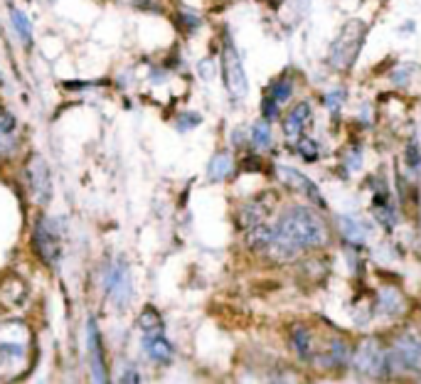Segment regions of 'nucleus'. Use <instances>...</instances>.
<instances>
[{
    "label": "nucleus",
    "instance_id": "nucleus-1",
    "mask_svg": "<svg viewBox=\"0 0 421 384\" xmlns=\"http://www.w3.org/2000/svg\"><path fill=\"white\" fill-rule=\"evenodd\" d=\"M325 244H328V227L323 217L306 205H291L274 224V239L266 249V256L276 261H293L303 252H313Z\"/></svg>",
    "mask_w": 421,
    "mask_h": 384
},
{
    "label": "nucleus",
    "instance_id": "nucleus-2",
    "mask_svg": "<svg viewBox=\"0 0 421 384\" xmlns=\"http://www.w3.org/2000/svg\"><path fill=\"white\" fill-rule=\"evenodd\" d=\"M30 330L20 320H5L0 325V375L18 377L28 365Z\"/></svg>",
    "mask_w": 421,
    "mask_h": 384
},
{
    "label": "nucleus",
    "instance_id": "nucleus-3",
    "mask_svg": "<svg viewBox=\"0 0 421 384\" xmlns=\"http://www.w3.org/2000/svg\"><path fill=\"white\" fill-rule=\"evenodd\" d=\"M367 40V23L362 20H348L330 42L328 50V64L335 72H350L353 64L360 57V50Z\"/></svg>",
    "mask_w": 421,
    "mask_h": 384
},
{
    "label": "nucleus",
    "instance_id": "nucleus-4",
    "mask_svg": "<svg viewBox=\"0 0 421 384\" xmlns=\"http://www.w3.org/2000/svg\"><path fill=\"white\" fill-rule=\"evenodd\" d=\"M389 370L421 375V333H399L389 345Z\"/></svg>",
    "mask_w": 421,
    "mask_h": 384
},
{
    "label": "nucleus",
    "instance_id": "nucleus-5",
    "mask_svg": "<svg viewBox=\"0 0 421 384\" xmlns=\"http://www.w3.org/2000/svg\"><path fill=\"white\" fill-rule=\"evenodd\" d=\"M353 365L365 377H385L389 375V350L377 338H367L353 352Z\"/></svg>",
    "mask_w": 421,
    "mask_h": 384
},
{
    "label": "nucleus",
    "instance_id": "nucleus-6",
    "mask_svg": "<svg viewBox=\"0 0 421 384\" xmlns=\"http://www.w3.org/2000/svg\"><path fill=\"white\" fill-rule=\"evenodd\" d=\"M33 249L42 264L55 269L62 259V237L57 224L50 217H40L33 229Z\"/></svg>",
    "mask_w": 421,
    "mask_h": 384
},
{
    "label": "nucleus",
    "instance_id": "nucleus-7",
    "mask_svg": "<svg viewBox=\"0 0 421 384\" xmlns=\"http://www.w3.org/2000/svg\"><path fill=\"white\" fill-rule=\"evenodd\" d=\"M222 74H225V87L227 92L234 96V99H244L249 92V79L247 72H244L242 57H239L237 47L232 45V40H225V47H222Z\"/></svg>",
    "mask_w": 421,
    "mask_h": 384
},
{
    "label": "nucleus",
    "instance_id": "nucleus-8",
    "mask_svg": "<svg viewBox=\"0 0 421 384\" xmlns=\"http://www.w3.org/2000/svg\"><path fill=\"white\" fill-rule=\"evenodd\" d=\"M276 173H279L281 183H284L286 188H291V190H296L298 195H303V197H306V202H311L313 207H318V210H325V207H328V202H325L321 188H318V185L313 183L308 175H303L301 170L291 168V165H279V168H276Z\"/></svg>",
    "mask_w": 421,
    "mask_h": 384
},
{
    "label": "nucleus",
    "instance_id": "nucleus-9",
    "mask_svg": "<svg viewBox=\"0 0 421 384\" xmlns=\"http://www.w3.org/2000/svg\"><path fill=\"white\" fill-rule=\"evenodd\" d=\"M25 175H28V188L30 195L37 205H47L52 200V175L50 168H47L45 158L33 156L25 165Z\"/></svg>",
    "mask_w": 421,
    "mask_h": 384
},
{
    "label": "nucleus",
    "instance_id": "nucleus-10",
    "mask_svg": "<svg viewBox=\"0 0 421 384\" xmlns=\"http://www.w3.org/2000/svg\"><path fill=\"white\" fill-rule=\"evenodd\" d=\"M87 350H89V370H92L94 384H109V367L104 357V343H101L99 325L94 318L87 320Z\"/></svg>",
    "mask_w": 421,
    "mask_h": 384
},
{
    "label": "nucleus",
    "instance_id": "nucleus-11",
    "mask_svg": "<svg viewBox=\"0 0 421 384\" xmlns=\"http://www.w3.org/2000/svg\"><path fill=\"white\" fill-rule=\"evenodd\" d=\"M106 293H109L111 303H114L116 308H121V311L131 303L133 286H131L129 266H126L124 261H114V266H111L109 274H106Z\"/></svg>",
    "mask_w": 421,
    "mask_h": 384
},
{
    "label": "nucleus",
    "instance_id": "nucleus-12",
    "mask_svg": "<svg viewBox=\"0 0 421 384\" xmlns=\"http://www.w3.org/2000/svg\"><path fill=\"white\" fill-rule=\"evenodd\" d=\"M313 119V106L311 101H298L293 104L284 116V136L291 143H296L301 136H306V128Z\"/></svg>",
    "mask_w": 421,
    "mask_h": 384
},
{
    "label": "nucleus",
    "instance_id": "nucleus-13",
    "mask_svg": "<svg viewBox=\"0 0 421 384\" xmlns=\"http://www.w3.org/2000/svg\"><path fill=\"white\" fill-rule=\"evenodd\" d=\"M143 350H146L148 360L156 362V365H168V362H173V357H175L173 345H170V340L163 335V330L143 335Z\"/></svg>",
    "mask_w": 421,
    "mask_h": 384
},
{
    "label": "nucleus",
    "instance_id": "nucleus-14",
    "mask_svg": "<svg viewBox=\"0 0 421 384\" xmlns=\"http://www.w3.org/2000/svg\"><path fill=\"white\" fill-rule=\"evenodd\" d=\"M269 212H271V205H266L261 197H257V200H252V202H247V205L239 210V227L247 232V229H252V227H257V224L261 222H266V217H269Z\"/></svg>",
    "mask_w": 421,
    "mask_h": 384
},
{
    "label": "nucleus",
    "instance_id": "nucleus-15",
    "mask_svg": "<svg viewBox=\"0 0 421 384\" xmlns=\"http://www.w3.org/2000/svg\"><path fill=\"white\" fill-rule=\"evenodd\" d=\"M338 227H340V234H343V239L348 244H353V247H362V244L367 242V227L362 222H357L355 217L340 215L338 217Z\"/></svg>",
    "mask_w": 421,
    "mask_h": 384
},
{
    "label": "nucleus",
    "instance_id": "nucleus-16",
    "mask_svg": "<svg viewBox=\"0 0 421 384\" xmlns=\"http://www.w3.org/2000/svg\"><path fill=\"white\" fill-rule=\"evenodd\" d=\"M232 170H234L232 156H229L227 151H220L212 156L210 165H207V178H210L212 183H222V180H227L229 175H232Z\"/></svg>",
    "mask_w": 421,
    "mask_h": 384
},
{
    "label": "nucleus",
    "instance_id": "nucleus-17",
    "mask_svg": "<svg viewBox=\"0 0 421 384\" xmlns=\"http://www.w3.org/2000/svg\"><path fill=\"white\" fill-rule=\"evenodd\" d=\"M293 89H296V82H293L291 74H281V77H276L274 82L269 84V92H266V96L274 99L279 106H284V104H289L291 101Z\"/></svg>",
    "mask_w": 421,
    "mask_h": 384
},
{
    "label": "nucleus",
    "instance_id": "nucleus-18",
    "mask_svg": "<svg viewBox=\"0 0 421 384\" xmlns=\"http://www.w3.org/2000/svg\"><path fill=\"white\" fill-rule=\"evenodd\" d=\"M291 343H293V348H296L298 357H303V360H316V338L311 335V330L296 328L291 335Z\"/></svg>",
    "mask_w": 421,
    "mask_h": 384
},
{
    "label": "nucleus",
    "instance_id": "nucleus-19",
    "mask_svg": "<svg viewBox=\"0 0 421 384\" xmlns=\"http://www.w3.org/2000/svg\"><path fill=\"white\" fill-rule=\"evenodd\" d=\"M25 296H28V288L20 279H15V276H10V279H5L3 284H0V298H3L8 306H20V303L25 301Z\"/></svg>",
    "mask_w": 421,
    "mask_h": 384
},
{
    "label": "nucleus",
    "instance_id": "nucleus-20",
    "mask_svg": "<svg viewBox=\"0 0 421 384\" xmlns=\"http://www.w3.org/2000/svg\"><path fill=\"white\" fill-rule=\"evenodd\" d=\"M377 306H380V311L387 313V316H399V313L404 311L402 291H397V288H385V291L377 296Z\"/></svg>",
    "mask_w": 421,
    "mask_h": 384
},
{
    "label": "nucleus",
    "instance_id": "nucleus-21",
    "mask_svg": "<svg viewBox=\"0 0 421 384\" xmlns=\"http://www.w3.org/2000/svg\"><path fill=\"white\" fill-rule=\"evenodd\" d=\"M249 141H252V146L257 148V151L271 148V124L269 121L259 119L257 124L252 126V131H249Z\"/></svg>",
    "mask_w": 421,
    "mask_h": 384
},
{
    "label": "nucleus",
    "instance_id": "nucleus-22",
    "mask_svg": "<svg viewBox=\"0 0 421 384\" xmlns=\"http://www.w3.org/2000/svg\"><path fill=\"white\" fill-rule=\"evenodd\" d=\"M136 323H138V328H141L143 333H158V330L163 328L161 313H158V308H153V306H146V308H143Z\"/></svg>",
    "mask_w": 421,
    "mask_h": 384
},
{
    "label": "nucleus",
    "instance_id": "nucleus-23",
    "mask_svg": "<svg viewBox=\"0 0 421 384\" xmlns=\"http://www.w3.org/2000/svg\"><path fill=\"white\" fill-rule=\"evenodd\" d=\"M293 151L301 156V160H306V163H316L318 158H321V146H318L313 138L308 136H301L296 143H293Z\"/></svg>",
    "mask_w": 421,
    "mask_h": 384
},
{
    "label": "nucleus",
    "instance_id": "nucleus-24",
    "mask_svg": "<svg viewBox=\"0 0 421 384\" xmlns=\"http://www.w3.org/2000/svg\"><path fill=\"white\" fill-rule=\"evenodd\" d=\"M10 20H13V28H15V32H18L20 40H23L25 45H30V42H33V30H30L28 15H25L23 10L13 8V10H10Z\"/></svg>",
    "mask_w": 421,
    "mask_h": 384
},
{
    "label": "nucleus",
    "instance_id": "nucleus-25",
    "mask_svg": "<svg viewBox=\"0 0 421 384\" xmlns=\"http://www.w3.org/2000/svg\"><path fill=\"white\" fill-rule=\"evenodd\" d=\"M345 101H348V92H345L343 87H335V89H330V92L323 94V106H325V109H328L333 116H338L340 111H343Z\"/></svg>",
    "mask_w": 421,
    "mask_h": 384
},
{
    "label": "nucleus",
    "instance_id": "nucleus-26",
    "mask_svg": "<svg viewBox=\"0 0 421 384\" xmlns=\"http://www.w3.org/2000/svg\"><path fill=\"white\" fill-rule=\"evenodd\" d=\"M404 165H407L412 173H417L419 165H421V148L417 143V138H412V141L404 146Z\"/></svg>",
    "mask_w": 421,
    "mask_h": 384
},
{
    "label": "nucleus",
    "instance_id": "nucleus-27",
    "mask_svg": "<svg viewBox=\"0 0 421 384\" xmlns=\"http://www.w3.org/2000/svg\"><path fill=\"white\" fill-rule=\"evenodd\" d=\"M279 116H281V106L276 104L274 99H269V96L264 94V101H261V119L271 124V121H276Z\"/></svg>",
    "mask_w": 421,
    "mask_h": 384
},
{
    "label": "nucleus",
    "instance_id": "nucleus-28",
    "mask_svg": "<svg viewBox=\"0 0 421 384\" xmlns=\"http://www.w3.org/2000/svg\"><path fill=\"white\" fill-rule=\"evenodd\" d=\"M343 163L348 165V170H360V165H362V148H360V146L345 148Z\"/></svg>",
    "mask_w": 421,
    "mask_h": 384
},
{
    "label": "nucleus",
    "instance_id": "nucleus-29",
    "mask_svg": "<svg viewBox=\"0 0 421 384\" xmlns=\"http://www.w3.org/2000/svg\"><path fill=\"white\" fill-rule=\"evenodd\" d=\"M15 126H18V121H15V116L10 114L8 109H3V106H0V133H13L15 131Z\"/></svg>",
    "mask_w": 421,
    "mask_h": 384
},
{
    "label": "nucleus",
    "instance_id": "nucleus-30",
    "mask_svg": "<svg viewBox=\"0 0 421 384\" xmlns=\"http://www.w3.org/2000/svg\"><path fill=\"white\" fill-rule=\"evenodd\" d=\"M197 124H200V116H197V114H183L178 119V128H180V131H190V128H195Z\"/></svg>",
    "mask_w": 421,
    "mask_h": 384
},
{
    "label": "nucleus",
    "instance_id": "nucleus-31",
    "mask_svg": "<svg viewBox=\"0 0 421 384\" xmlns=\"http://www.w3.org/2000/svg\"><path fill=\"white\" fill-rule=\"evenodd\" d=\"M15 148V141L8 136V133H0V156H8V153H13Z\"/></svg>",
    "mask_w": 421,
    "mask_h": 384
},
{
    "label": "nucleus",
    "instance_id": "nucleus-32",
    "mask_svg": "<svg viewBox=\"0 0 421 384\" xmlns=\"http://www.w3.org/2000/svg\"><path fill=\"white\" fill-rule=\"evenodd\" d=\"M119 384H141V375H138L136 370H126L124 375H121Z\"/></svg>",
    "mask_w": 421,
    "mask_h": 384
},
{
    "label": "nucleus",
    "instance_id": "nucleus-33",
    "mask_svg": "<svg viewBox=\"0 0 421 384\" xmlns=\"http://www.w3.org/2000/svg\"><path fill=\"white\" fill-rule=\"evenodd\" d=\"M274 3H281V0H274Z\"/></svg>",
    "mask_w": 421,
    "mask_h": 384
}]
</instances>
